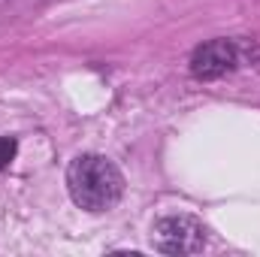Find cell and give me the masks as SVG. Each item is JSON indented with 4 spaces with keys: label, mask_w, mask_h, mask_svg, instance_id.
I'll return each mask as SVG.
<instances>
[{
    "label": "cell",
    "mask_w": 260,
    "mask_h": 257,
    "mask_svg": "<svg viewBox=\"0 0 260 257\" xmlns=\"http://www.w3.org/2000/svg\"><path fill=\"white\" fill-rule=\"evenodd\" d=\"M239 64V52L230 40H212V43H203L197 46L194 55H191V73L197 79H221L227 76L233 67Z\"/></svg>",
    "instance_id": "3"
},
{
    "label": "cell",
    "mask_w": 260,
    "mask_h": 257,
    "mask_svg": "<svg viewBox=\"0 0 260 257\" xmlns=\"http://www.w3.org/2000/svg\"><path fill=\"white\" fill-rule=\"evenodd\" d=\"M67 191L85 212H106L124 194L121 170L103 154H79L67 170Z\"/></svg>",
    "instance_id": "1"
},
{
    "label": "cell",
    "mask_w": 260,
    "mask_h": 257,
    "mask_svg": "<svg viewBox=\"0 0 260 257\" xmlns=\"http://www.w3.org/2000/svg\"><path fill=\"white\" fill-rule=\"evenodd\" d=\"M15 151H18V142L12 136H0V170H6L15 160Z\"/></svg>",
    "instance_id": "4"
},
{
    "label": "cell",
    "mask_w": 260,
    "mask_h": 257,
    "mask_svg": "<svg viewBox=\"0 0 260 257\" xmlns=\"http://www.w3.org/2000/svg\"><path fill=\"white\" fill-rule=\"evenodd\" d=\"M151 245L160 254H197L206 248V227L191 215H170L154 224Z\"/></svg>",
    "instance_id": "2"
}]
</instances>
